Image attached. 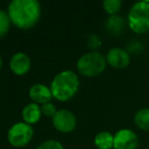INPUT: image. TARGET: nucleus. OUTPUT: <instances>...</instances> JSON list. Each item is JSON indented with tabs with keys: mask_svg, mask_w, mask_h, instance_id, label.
I'll list each match as a JSON object with an SVG mask.
<instances>
[{
	"mask_svg": "<svg viewBox=\"0 0 149 149\" xmlns=\"http://www.w3.org/2000/svg\"><path fill=\"white\" fill-rule=\"evenodd\" d=\"M52 123L60 133H71L77 126V119L72 112L68 109H60L52 117Z\"/></svg>",
	"mask_w": 149,
	"mask_h": 149,
	"instance_id": "423d86ee",
	"label": "nucleus"
},
{
	"mask_svg": "<svg viewBox=\"0 0 149 149\" xmlns=\"http://www.w3.org/2000/svg\"><path fill=\"white\" fill-rule=\"evenodd\" d=\"M107 64L113 68L123 70L128 68L131 62V55L126 49L121 47H113L106 55Z\"/></svg>",
	"mask_w": 149,
	"mask_h": 149,
	"instance_id": "6e6552de",
	"label": "nucleus"
},
{
	"mask_svg": "<svg viewBox=\"0 0 149 149\" xmlns=\"http://www.w3.org/2000/svg\"><path fill=\"white\" fill-rule=\"evenodd\" d=\"M94 145L97 149L114 148V135L111 132H100L94 137Z\"/></svg>",
	"mask_w": 149,
	"mask_h": 149,
	"instance_id": "ddd939ff",
	"label": "nucleus"
},
{
	"mask_svg": "<svg viewBox=\"0 0 149 149\" xmlns=\"http://www.w3.org/2000/svg\"><path fill=\"white\" fill-rule=\"evenodd\" d=\"M36 149H64V146L56 140H47L40 144Z\"/></svg>",
	"mask_w": 149,
	"mask_h": 149,
	"instance_id": "6ab92c4d",
	"label": "nucleus"
},
{
	"mask_svg": "<svg viewBox=\"0 0 149 149\" xmlns=\"http://www.w3.org/2000/svg\"><path fill=\"white\" fill-rule=\"evenodd\" d=\"M10 24L11 22H10L8 13L0 8V38L4 37L7 34L10 28Z\"/></svg>",
	"mask_w": 149,
	"mask_h": 149,
	"instance_id": "dca6fc26",
	"label": "nucleus"
},
{
	"mask_svg": "<svg viewBox=\"0 0 149 149\" xmlns=\"http://www.w3.org/2000/svg\"><path fill=\"white\" fill-rule=\"evenodd\" d=\"M33 136V130L26 123H16L11 126L7 133L8 142L14 147H24L31 142Z\"/></svg>",
	"mask_w": 149,
	"mask_h": 149,
	"instance_id": "39448f33",
	"label": "nucleus"
},
{
	"mask_svg": "<svg viewBox=\"0 0 149 149\" xmlns=\"http://www.w3.org/2000/svg\"><path fill=\"white\" fill-rule=\"evenodd\" d=\"M1 66H2V59H1V55H0V70H1Z\"/></svg>",
	"mask_w": 149,
	"mask_h": 149,
	"instance_id": "412c9836",
	"label": "nucleus"
},
{
	"mask_svg": "<svg viewBox=\"0 0 149 149\" xmlns=\"http://www.w3.org/2000/svg\"><path fill=\"white\" fill-rule=\"evenodd\" d=\"M86 44H87V47L91 51H97L98 48L102 47V40H100V38L97 35L91 34L87 38Z\"/></svg>",
	"mask_w": 149,
	"mask_h": 149,
	"instance_id": "a211bd4d",
	"label": "nucleus"
},
{
	"mask_svg": "<svg viewBox=\"0 0 149 149\" xmlns=\"http://www.w3.org/2000/svg\"><path fill=\"white\" fill-rule=\"evenodd\" d=\"M123 2L121 0H104L102 2L104 10L109 16H116L121 10Z\"/></svg>",
	"mask_w": 149,
	"mask_h": 149,
	"instance_id": "2eb2a0df",
	"label": "nucleus"
},
{
	"mask_svg": "<svg viewBox=\"0 0 149 149\" xmlns=\"http://www.w3.org/2000/svg\"><path fill=\"white\" fill-rule=\"evenodd\" d=\"M22 119L24 121L29 125H33V124L38 123L40 121L42 117V112H41V106H39V104L35 103H29L22 109Z\"/></svg>",
	"mask_w": 149,
	"mask_h": 149,
	"instance_id": "f8f14e48",
	"label": "nucleus"
},
{
	"mask_svg": "<svg viewBox=\"0 0 149 149\" xmlns=\"http://www.w3.org/2000/svg\"><path fill=\"white\" fill-rule=\"evenodd\" d=\"M7 13L11 24L19 29H31L41 18V4L37 0H12Z\"/></svg>",
	"mask_w": 149,
	"mask_h": 149,
	"instance_id": "f257e3e1",
	"label": "nucleus"
},
{
	"mask_svg": "<svg viewBox=\"0 0 149 149\" xmlns=\"http://www.w3.org/2000/svg\"><path fill=\"white\" fill-rule=\"evenodd\" d=\"M79 78L73 71L66 70L56 75L50 86L53 98L65 102L75 96L79 89Z\"/></svg>",
	"mask_w": 149,
	"mask_h": 149,
	"instance_id": "f03ea898",
	"label": "nucleus"
},
{
	"mask_svg": "<svg viewBox=\"0 0 149 149\" xmlns=\"http://www.w3.org/2000/svg\"><path fill=\"white\" fill-rule=\"evenodd\" d=\"M127 20L119 14L110 16L104 22V29L113 37H120L126 32Z\"/></svg>",
	"mask_w": 149,
	"mask_h": 149,
	"instance_id": "9d476101",
	"label": "nucleus"
},
{
	"mask_svg": "<svg viewBox=\"0 0 149 149\" xmlns=\"http://www.w3.org/2000/svg\"><path fill=\"white\" fill-rule=\"evenodd\" d=\"M29 95L31 99L37 104H43L51 102V99L53 98L51 89L43 84H35L29 90Z\"/></svg>",
	"mask_w": 149,
	"mask_h": 149,
	"instance_id": "9b49d317",
	"label": "nucleus"
},
{
	"mask_svg": "<svg viewBox=\"0 0 149 149\" xmlns=\"http://www.w3.org/2000/svg\"><path fill=\"white\" fill-rule=\"evenodd\" d=\"M134 123L141 131L149 132V108H140L134 114Z\"/></svg>",
	"mask_w": 149,
	"mask_h": 149,
	"instance_id": "4468645a",
	"label": "nucleus"
},
{
	"mask_svg": "<svg viewBox=\"0 0 149 149\" xmlns=\"http://www.w3.org/2000/svg\"><path fill=\"white\" fill-rule=\"evenodd\" d=\"M9 66L11 72L16 76H24L28 74L31 66L30 56L24 52H17L11 56Z\"/></svg>",
	"mask_w": 149,
	"mask_h": 149,
	"instance_id": "1a4fd4ad",
	"label": "nucleus"
},
{
	"mask_svg": "<svg viewBox=\"0 0 149 149\" xmlns=\"http://www.w3.org/2000/svg\"><path fill=\"white\" fill-rule=\"evenodd\" d=\"M138 145V135L131 129L124 128L114 135V149H136Z\"/></svg>",
	"mask_w": 149,
	"mask_h": 149,
	"instance_id": "0eeeda50",
	"label": "nucleus"
},
{
	"mask_svg": "<svg viewBox=\"0 0 149 149\" xmlns=\"http://www.w3.org/2000/svg\"><path fill=\"white\" fill-rule=\"evenodd\" d=\"M106 56L100 51H89L78 58L76 68L83 77L94 78L102 75L107 68Z\"/></svg>",
	"mask_w": 149,
	"mask_h": 149,
	"instance_id": "7ed1b4c3",
	"label": "nucleus"
},
{
	"mask_svg": "<svg viewBox=\"0 0 149 149\" xmlns=\"http://www.w3.org/2000/svg\"><path fill=\"white\" fill-rule=\"evenodd\" d=\"M41 112H42V114H44L45 117H53L58 110L56 109L55 105H54L52 102H48V103H45V104H43V105H41Z\"/></svg>",
	"mask_w": 149,
	"mask_h": 149,
	"instance_id": "aec40b11",
	"label": "nucleus"
},
{
	"mask_svg": "<svg viewBox=\"0 0 149 149\" xmlns=\"http://www.w3.org/2000/svg\"><path fill=\"white\" fill-rule=\"evenodd\" d=\"M128 27L138 35L149 32V1H139L132 5L127 16Z\"/></svg>",
	"mask_w": 149,
	"mask_h": 149,
	"instance_id": "20e7f679",
	"label": "nucleus"
},
{
	"mask_svg": "<svg viewBox=\"0 0 149 149\" xmlns=\"http://www.w3.org/2000/svg\"><path fill=\"white\" fill-rule=\"evenodd\" d=\"M126 50L131 54H139L142 53L144 50V45L141 41L137 39H133V40H130L127 44V47H126Z\"/></svg>",
	"mask_w": 149,
	"mask_h": 149,
	"instance_id": "f3484780",
	"label": "nucleus"
}]
</instances>
